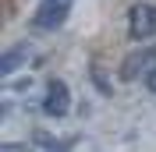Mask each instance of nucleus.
<instances>
[{"mask_svg": "<svg viewBox=\"0 0 156 152\" xmlns=\"http://www.w3.org/2000/svg\"><path fill=\"white\" fill-rule=\"evenodd\" d=\"M68 110H71V92H68V85H64L60 78L46 81V99H43V113H46V117H64Z\"/></svg>", "mask_w": 156, "mask_h": 152, "instance_id": "f257e3e1", "label": "nucleus"}, {"mask_svg": "<svg viewBox=\"0 0 156 152\" xmlns=\"http://www.w3.org/2000/svg\"><path fill=\"white\" fill-rule=\"evenodd\" d=\"M153 67H156V46L135 50V53H128L124 64H121V78H124V81H135L138 74H149Z\"/></svg>", "mask_w": 156, "mask_h": 152, "instance_id": "f03ea898", "label": "nucleus"}, {"mask_svg": "<svg viewBox=\"0 0 156 152\" xmlns=\"http://www.w3.org/2000/svg\"><path fill=\"white\" fill-rule=\"evenodd\" d=\"M153 32H156V7H149V4L131 7V14H128V36L131 39H149Z\"/></svg>", "mask_w": 156, "mask_h": 152, "instance_id": "7ed1b4c3", "label": "nucleus"}, {"mask_svg": "<svg viewBox=\"0 0 156 152\" xmlns=\"http://www.w3.org/2000/svg\"><path fill=\"white\" fill-rule=\"evenodd\" d=\"M68 11H71V0H43L36 18H32V25L36 29H57L60 21L68 18Z\"/></svg>", "mask_w": 156, "mask_h": 152, "instance_id": "20e7f679", "label": "nucleus"}, {"mask_svg": "<svg viewBox=\"0 0 156 152\" xmlns=\"http://www.w3.org/2000/svg\"><path fill=\"white\" fill-rule=\"evenodd\" d=\"M21 60H25V50H11V53H4V60H0V74H11Z\"/></svg>", "mask_w": 156, "mask_h": 152, "instance_id": "39448f33", "label": "nucleus"}, {"mask_svg": "<svg viewBox=\"0 0 156 152\" xmlns=\"http://www.w3.org/2000/svg\"><path fill=\"white\" fill-rule=\"evenodd\" d=\"M146 88H149V92H156V67L146 74Z\"/></svg>", "mask_w": 156, "mask_h": 152, "instance_id": "423d86ee", "label": "nucleus"}, {"mask_svg": "<svg viewBox=\"0 0 156 152\" xmlns=\"http://www.w3.org/2000/svg\"><path fill=\"white\" fill-rule=\"evenodd\" d=\"M46 152H68V145H50Z\"/></svg>", "mask_w": 156, "mask_h": 152, "instance_id": "0eeeda50", "label": "nucleus"}, {"mask_svg": "<svg viewBox=\"0 0 156 152\" xmlns=\"http://www.w3.org/2000/svg\"><path fill=\"white\" fill-rule=\"evenodd\" d=\"M0 152H21V145H4Z\"/></svg>", "mask_w": 156, "mask_h": 152, "instance_id": "6e6552de", "label": "nucleus"}]
</instances>
